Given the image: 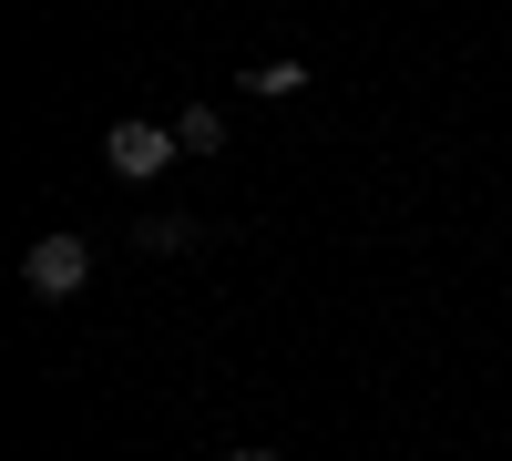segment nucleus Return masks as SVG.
Instances as JSON below:
<instances>
[{"instance_id":"nucleus-1","label":"nucleus","mask_w":512,"mask_h":461,"mask_svg":"<svg viewBox=\"0 0 512 461\" xmlns=\"http://www.w3.org/2000/svg\"><path fill=\"white\" fill-rule=\"evenodd\" d=\"M82 277H93V236H31L21 246V287L31 298H82Z\"/></svg>"},{"instance_id":"nucleus-4","label":"nucleus","mask_w":512,"mask_h":461,"mask_svg":"<svg viewBox=\"0 0 512 461\" xmlns=\"http://www.w3.org/2000/svg\"><path fill=\"white\" fill-rule=\"evenodd\" d=\"M175 144H185V154H216V144H226V123L205 113V103H185V113H175Z\"/></svg>"},{"instance_id":"nucleus-2","label":"nucleus","mask_w":512,"mask_h":461,"mask_svg":"<svg viewBox=\"0 0 512 461\" xmlns=\"http://www.w3.org/2000/svg\"><path fill=\"white\" fill-rule=\"evenodd\" d=\"M103 164H113L123 185H154L164 164H185V144H175V123H113V134H103Z\"/></svg>"},{"instance_id":"nucleus-3","label":"nucleus","mask_w":512,"mask_h":461,"mask_svg":"<svg viewBox=\"0 0 512 461\" xmlns=\"http://www.w3.org/2000/svg\"><path fill=\"white\" fill-rule=\"evenodd\" d=\"M195 236H205L195 216H144V236H134V246H144V257H185Z\"/></svg>"},{"instance_id":"nucleus-5","label":"nucleus","mask_w":512,"mask_h":461,"mask_svg":"<svg viewBox=\"0 0 512 461\" xmlns=\"http://www.w3.org/2000/svg\"><path fill=\"white\" fill-rule=\"evenodd\" d=\"M297 82H308V62H287V52H277V62H256V72H246V93H297Z\"/></svg>"},{"instance_id":"nucleus-6","label":"nucleus","mask_w":512,"mask_h":461,"mask_svg":"<svg viewBox=\"0 0 512 461\" xmlns=\"http://www.w3.org/2000/svg\"><path fill=\"white\" fill-rule=\"evenodd\" d=\"M226 461H277V451H226Z\"/></svg>"}]
</instances>
